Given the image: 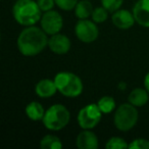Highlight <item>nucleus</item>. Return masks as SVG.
Listing matches in <instances>:
<instances>
[{
  "mask_svg": "<svg viewBox=\"0 0 149 149\" xmlns=\"http://www.w3.org/2000/svg\"><path fill=\"white\" fill-rule=\"evenodd\" d=\"M48 35L41 27L29 26L22 30L17 39V50L22 55L32 57L40 54L48 47Z\"/></svg>",
  "mask_w": 149,
  "mask_h": 149,
  "instance_id": "nucleus-1",
  "label": "nucleus"
},
{
  "mask_svg": "<svg viewBox=\"0 0 149 149\" xmlns=\"http://www.w3.org/2000/svg\"><path fill=\"white\" fill-rule=\"evenodd\" d=\"M11 13L15 21L23 27L34 26L40 23L43 15L37 0H17L13 5Z\"/></svg>",
  "mask_w": 149,
  "mask_h": 149,
  "instance_id": "nucleus-2",
  "label": "nucleus"
},
{
  "mask_svg": "<svg viewBox=\"0 0 149 149\" xmlns=\"http://www.w3.org/2000/svg\"><path fill=\"white\" fill-rule=\"evenodd\" d=\"M53 80L57 87V91L64 97L76 98L83 93V81L74 72H59L55 74Z\"/></svg>",
  "mask_w": 149,
  "mask_h": 149,
  "instance_id": "nucleus-3",
  "label": "nucleus"
},
{
  "mask_svg": "<svg viewBox=\"0 0 149 149\" xmlns=\"http://www.w3.org/2000/svg\"><path fill=\"white\" fill-rule=\"evenodd\" d=\"M70 120V112L65 105L56 103L47 108L42 120L44 127L48 131H61L68 125Z\"/></svg>",
  "mask_w": 149,
  "mask_h": 149,
  "instance_id": "nucleus-4",
  "label": "nucleus"
},
{
  "mask_svg": "<svg viewBox=\"0 0 149 149\" xmlns=\"http://www.w3.org/2000/svg\"><path fill=\"white\" fill-rule=\"evenodd\" d=\"M138 120V107L129 103V102L120 104L114 110L113 125L120 132H129L132 129H134Z\"/></svg>",
  "mask_w": 149,
  "mask_h": 149,
  "instance_id": "nucleus-5",
  "label": "nucleus"
},
{
  "mask_svg": "<svg viewBox=\"0 0 149 149\" xmlns=\"http://www.w3.org/2000/svg\"><path fill=\"white\" fill-rule=\"evenodd\" d=\"M102 114L97 103L87 104L78 112L77 123L82 130H93L99 125Z\"/></svg>",
  "mask_w": 149,
  "mask_h": 149,
  "instance_id": "nucleus-6",
  "label": "nucleus"
},
{
  "mask_svg": "<svg viewBox=\"0 0 149 149\" xmlns=\"http://www.w3.org/2000/svg\"><path fill=\"white\" fill-rule=\"evenodd\" d=\"M74 35L82 43L90 44L98 39L99 29L97 24L92 19H79L74 26Z\"/></svg>",
  "mask_w": 149,
  "mask_h": 149,
  "instance_id": "nucleus-7",
  "label": "nucleus"
},
{
  "mask_svg": "<svg viewBox=\"0 0 149 149\" xmlns=\"http://www.w3.org/2000/svg\"><path fill=\"white\" fill-rule=\"evenodd\" d=\"M40 27L48 36L60 33L63 27L62 15L54 9L43 13L41 19H40Z\"/></svg>",
  "mask_w": 149,
  "mask_h": 149,
  "instance_id": "nucleus-8",
  "label": "nucleus"
},
{
  "mask_svg": "<svg viewBox=\"0 0 149 149\" xmlns=\"http://www.w3.org/2000/svg\"><path fill=\"white\" fill-rule=\"evenodd\" d=\"M70 47H72L70 39L64 34L57 33L49 36L48 48L52 53L57 55H64L70 51Z\"/></svg>",
  "mask_w": 149,
  "mask_h": 149,
  "instance_id": "nucleus-9",
  "label": "nucleus"
},
{
  "mask_svg": "<svg viewBox=\"0 0 149 149\" xmlns=\"http://www.w3.org/2000/svg\"><path fill=\"white\" fill-rule=\"evenodd\" d=\"M111 23L116 29L129 30L136 24V19L133 15V11L128 9L120 8L118 10L111 13Z\"/></svg>",
  "mask_w": 149,
  "mask_h": 149,
  "instance_id": "nucleus-10",
  "label": "nucleus"
},
{
  "mask_svg": "<svg viewBox=\"0 0 149 149\" xmlns=\"http://www.w3.org/2000/svg\"><path fill=\"white\" fill-rule=\"evenodd\" d=\"M132 11L136 23L141 27L149 29V0H137Z\"/></svg>",
  "mask_w": 149,
  "mask_h": 149,
  "instance_id": "nucleus-11",
  "label": "nucleus"
},
{
  "mask_svg": "<svg viewBox=\"0 0 149 149\" xmlns=\"http://www.w3.org/2000/svg\"><path fill=\"white\" fill-rule=\"evenodd\" d=\"M76 145L79 149H96L99 146V140L92 130H82L77 136Z\"/></svg>",
  "mask_w": 149,
  "mask_h": 149,
  "instance_id": "nucleus-12",
  "label": "nucleus"
},
{
  "mask_svg": "<svg viewBox=\"0 0 149 149\" xmlns=\"http://www.w3.org/2000/svg\"><path fill=\"white\" fill-rule=\"evenodd\" d=\"M56 92H58L57 87L54 80L51 79H42L35 86V93L39 98H50L55 95Z\"/></svg>",
  "mask_w": 149,
  "mask_h": 149,
  "instance_id": "nucleus-13",
  "label": "nucleus"
},
{
  "mask_svg": "<svg viewBox=\"0 0 149 149\" xmlns=\"http://www.w3.org/2000/svg\"><path fill=\"white\" fill-rule=\"evenodd\" d=\"M149 93L145 88H135L128 95V102L136 107H142L148 102Z\"/></svg>",
  "mask_w": 149,
  "mask_h": 149,
  "instance_id": "nucleus-14",
  "label": "nucleus"
},
{
  "mask_svg": "<svg viewBox=\"0 0 149 149\" xmlns=\"http://www.w3.org/2000/svg\"><path fill=\"white\" fill-rule=\"evenodd\" d=\"M46 110L39 101H31L25 108L26 116L33 122H40L43 120Z\"/></svg>",
  "mask_w": 149,
  "mask_h": 149,
  "instance_id": "nucleus-15",
  "label": "nucleus"
},
{
  "mask_svg": "<svg viewBox=\"0 0 149 149\" xmlns=\"http://www.w3.org/2000/svg\"><path fill=\"white\" fill-rule=\"evenodd\" d=\"M94 7L91 3V0H79L74 7V15L78 19H86L91 17Z\"/></svg>",
  "mask_w": 149,
  "mask_h": 149,
  "instance_id": "nucleus-16",
  "label": "nucleus"
},
{
  "mask_svg": "<svg viewBox=\"0 0 149 149\" xmlns=\"http://www.w3.org/2000/svg\"><path fill=\"white\" fill-rule=\"evenodd\" d=\"M62 142L57 136L47 134L40 140V148L42 149H61Z\"/></svg>",
  "mask_w": 149,
  "mask_h": 149,
  "instance_id": "nucleus-17",
  "label": "nucleus"
},
{
  "mask_svg": "<svg viewBox=\"0 0 149 149\" xmlns=\"http://www.w3.org/2000/svg\"><path fill=\"white\" fill-rule=\"evenodd\" d=\"M97 105L103 114H109L116 108V100L112 96H102L97 101Z\"/></svg>",
  "mask_w": 149,
  "mask_h": 149,
  "instance_id": "nucleus-18",
  "label": "nucleus"
},
{
  "mask_svg": "<svg viewBox=\"0 0 149 149\" xmlns=\"http://www.w3.org/2000/svg\"><path fill=\"white\" fill-rule=\"evenodd\" d=\"M106 149H127L129 148V144L124 138L118 136H113L107 140L105 143Z\"/></svg>",
  "mask_w": 149,
  "mask_h": 149,
  "instance_id": "nucleus-19",
  "label": "nucleus"
},
{
  "mask_svg": "<svg viewBox=\"0 0 149 149\" xmlns=\"http://www.w3.org/2000/svg\"><path fill=\"white\" fill-rule=\"evenodd\" d=\"M108 10L105 9L103 6H99V7H95L92 13L91 19L92 21H94L96 24H102L104 22L107 21L108 19Z\"/></svg>",
  "mask_w": 149,
  "mask_h": 149,
  "instance_id": "nucleus-20",
  "label": "nucleus"
},
{
  "mask_svg": "<svg viewBox=\"0 0 149 149\" xmlns=\"http://www.w3.org/2000/svg\"><path fill=\"white\" fill-rule=\"evenodd\" d=\"M123 4H124V0H101V5L110 13L122 8Z\"/></svg>",
  "mask_w": 149,
  "mask_h": 149,
  "instance_id": "nucleus-21",
  "label": "nucleus"
},
{
  "mask_svg": "<svg viewBox=\"0 0 149 149\" xmlns=\"http://www.w3.org/2000/svg\"><path fill=\"white\" fill-rule=\"evenodd\" d=\"M79 0H55L56 6L63 11H72L74 9Z\"/></svg>",
  "mask_w": 149,
  "mask_h": 149,
  "instance_id": "nucleus-22",
  "label": "nucleus"
},
{
  "mask_svg": "<svg viewBox=\"0 0 149 149\" xmlns=\"http://www.w3.org/2000/svg\"><path fill=\"white\" fill-rule=\"evenodd\" d=\"M130 149H149V140L144 138H136L129 144Z\"/></svg>",
  "mask_w": 149,
  "mask_h": 149,
  "instance_id": "nucleus-23",
  "label": "nucleus"
},
{
  "mask_svg": "<svg viewBox=\"0 0 149 149\" xmlns=\"http://www.w3.org/2000/svg\"><path fill=\"white\" fill-rule=\"evenodd\" d=\"M37 3L39 5L42 13H46L54 8L55 6V0H37Z\"/></svg>",
  "mask_w": 149,
  "mask_h": 149,
  "instance_id": "nucleus-24",
  "label": "nucleus"
},
{
  "mask_svg": "<svg viewBox=\"0 0 149 149\" xmlns=\"http://www.w3.org/2000/svg\"><path fill=\"white\" fill-rule=\"evenodd\" d=\"M143 84H144V88L148 91V93H149V72L145 74L144 80H143Z\"/></svg>",
  "mask_w": 149,
  "mask_h": 149,
  "instance_id": "nucleus-25",
  "label": "nucleus"
}]
</instances>
